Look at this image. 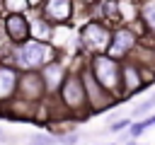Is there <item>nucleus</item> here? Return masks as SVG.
<instances>
[{
	"mask_svg": "<svg viewBox=\"0 0 155 145\" xmlns=\"http://www.w3.org/2000/svg\"><path fill=\"white\" fill-rule=\"evenodd\" d=\"M51 58H53V48L41 41H27L17 51V63L24 68H41V65L51 63Z\"/></svg>",
	"mask_w": 155,
	"mask_h": 145,
	"instance_id": "obj_1",
	"label": "nucleus"
},
{
	"mask_svg": "<svg viewBox=\"0 0 155 145\" xmlns=\"http://www.w3.org/2000/svg\"><path fill=\"white\" fill-rule=\"evenodd\" d=\"M92 68H94V75L97 80L107 87V89H116L121 77H119V65H116V58H107V56H94L92 60Z\"/></svg>",
	"mask_w": 155,
	"mask_h": 145,
	"instance_id": "obj_2",
	"label": "nucleus"
},
{
	"mask_svg": "<svg viewBox=\"0 0 155 145\" xmlns=\"http://www.w3.org/2000/svg\"><path fill=\"white\" fill-rule=\"evenodd\" d=\"M133 44H136V36H133L128 29H121V31L114 34V39H111V44H109V56H111V58H121V56H126V53L133 48Z\"/></svg>",
	"mask_w": 155,
	"mask_h": 145,
	"instance_id": "obj_3",
	"label": "nucleus"
},
{
	"mask_svg": "<svg viewBox=\"0 0 155 145\" xmlns=\"http://www.w3.org/2000/svg\"><path fill=\"white\" fill-rule=\"evenodd\" d=\"M5 29H7V36L15 39V41H24L29 36V24L22 17V12H12L7 17V22H5Z\"/></svg>",
	"mask_w": 155,
	"mask_h": 145,
	"instance_id": "obj_4",
	"label": "nucleus"
},
{
	"mask_svg": "<svg viewBox=\"0 0 155 145\" xmlns=\"http://www.w3.org/2000/svg\"><path fill=\"white\" fill-rule=\"evenodd\" d=\"M82 39H85V44H87L90 48L99 51V48L107 46V29H104L102 24H87V27L82 29Z\"/></svg>",
	"mask_w": 155,
	"mask_h": 145,
	"instance_id": "obj_5",
	"label": "nucleus"
},
{
	"mask_svg": "<svg viewBox=\"0 0 155 145\" xmlns=\"http://www.w3.org/2000/svg\"><path fill=\"white\" fill-rule=\"evenodd\" d=\"M63 99H65V104H70V106H78V104L85 102V89H82V85H80L78 77H70V80L65 82V87H63Z\"/></svg>",
	"mask_w": 155,
	"mask_h": 145,
	"instance_id": "obj_6",
	"label": "nucleus"
},
{
	"mask_svg": "<svg viewBox=\"0 0 155 145\" xmlns=\"http://www.w3.org/2000/svg\"><path fill=\"white\" fill-rule=\"evenodd\" d=\"M46 17L65 22L70 17V0H48L46 2Z\"/></svg>",
	"mask_w": 155,
	"mask_h": 145,
	"instance_id": "obj_7",
	"label": "nucleus"
},
{
	"mask_svg": "<svg viewBox=\"0 0 155 145\" xmlns=\"http://www.w3.org/2000/svg\"><path fill=\"white\" fill-rule=\"evenodd\" d=\"M15 85H17L15 70H12V68H0V99L10 97L12 89H15Z\"/></svg>",
	"mask_w": 155,
	"mask_h": 145,
	"instance_id": "obj_8",
	"label": "nucleus"
},
{
	"mask_svg": "<svg viewBox=\"0 0 155 145\" xmlns=\"http://www.w3.org/2000/svg\"><path fill=\"white\" fill-rule=\"evenodd\" d=\"M19 85L27 89V97H34V94H39V89H41V77H39V75H27Z\"/></svg>",
	"mask_w": 155,
	"mask_h": 145,
	"instance_id": "obj_9",
	"label": "nucleus"
},
{
	"mask_svg": "<svg viewBox=\"0 0 155 145\" xmlns=\"http://www.w3.org/2000/svg\"><path fill=\"white\" fill-rule=\"evenodd\" d=\"M143 17H145V22L150 24V29L155 31V0H148V2L143 5Z\"/></svg>",
	"mask_w": 155,
	"mask_h": 145,
	"instance_id": "obj_10",
	"label": "nucleus"
},
{
	"mask_svg": "<svg viewBox=\"0 0 155 145\" xmlns=\"http://www.w3.org/2000/svg\"><path fill=\"white\" fill-rule=\"evenodd\" d=\"M31 31H34L39 39H46V36H48V27H46L44 19H34V22H31Z\"/></svg>",
	"mask_w": 155,
	"mask_h": 145,
	"instance_id": "obj_11",
	"label": "nucleus"
},
{
	"mask_svg": "<svg viewBox=\"0 0 155 145\" xmlns=\"http://www.w3.org/2000/svg\"><path fill=\"white\" fill-rule=\"evenodd\" d=\"M5 5L10 12H24L29 7V0H5Z\"/></svg>",
	"mask_w": 155,
	"mask_h": 145,
	"instance_id": "obj_12",
	"label": "nucleus"
},
{
	"mask_svg": "<svg viewBox=\"0 0 155 145\" xmlns=\"http://www.w3.org/2000/svg\"><path fill=\"white\" fill-rule=\"evenodd\" d=\"M153 106H155V94H153V97H148L145 102L136 104V111H133V114L138 116V114H143V111H148V109H153Z\"/></svg>",
	"mask_w": 155,
	"mask_h": 145,
	"instance_id": "obj_13",
	"label": "nucleus"
},
{
	"mask_svg": "<svg viewBox=\"0 0 155 145\" xmlns=\"http://www.w3.org/2000/svg\"><path fill=\"white\" fill-rule=\"evenodd\" d=\"M148 126H150V121H148V118H145V121H140V123H133V126H131V135H133V138H138Z\"/></svg>",
	"mask_w": 155,
	"mask_h": 145,
	"instance_id": "obj_14",
	"label": "nucleus"
},
{
	"mask_svg": "<svg viewBox=\"0 0 155 145\" xmlns=\"http://www.w3.org/2000/svg\"><path fill=\"white\" fill-rule=\"evenodd\" d=\"M31 143H44V145H46V143H58V138H46V135H34V138H31Z\"/></svg>",
	"mask_w": 155,
	"mask_h": 145,
	"instance_id": "obj_15",
	"label": "nucleus"
},
{
	"mask_svg": "<svg viewBox=\"0 0 155 145\" xmlns=\"http://www.w3.org/2000/svg\"><path fill=\"white\" fill-rule=\"evenodd\" d=\"M124 126H128V121H116V123H111V130H119Z\"/></svg>",
	"mask_w": 155,
	"mask_h": 145,
	"instance_id": "obj_16",
	"label": "nucleus"
},
{
	"mask_svg": "<svg viewBox=\"0 0 155 145\" xmlns=\"http://www.w3.org/2000/svg\"><path fill=\"white\" fill-rule=\"evenodd\" d=\"M29 2H39V0H29Z\"/></svg>",
	"mask_w": 155,
	"mask_h": 145,
	"instance_id": "obj_17",
	"label": "nucleus"
}]
</instances>
